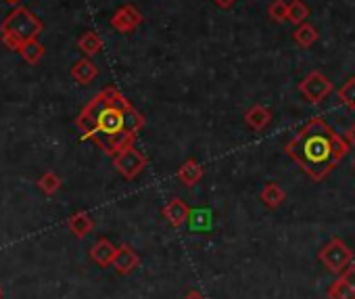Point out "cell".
I'll list each match as a JSON object with an SVG mask.
<instances>
[{
  "label": "cell",
  "mask_w": 355,
  "mask_h": 299,
  "mask_svg": "<svg viewBox=\"0 0 355 299\" xmlns=\"http://www.w3.org/2000/svg\"><path fill=\"white\" fill-rule=\"evenodd\" d=\"M351 144L322 117H312L284 146L287 155L316 182L324 180L349 153Z\"/></svg>",
  "instance_id": "obj_1"
},
{
  "label": "cell",
  "mask_w": 355,
  "mask_h": 299,
  "mask_svg": "<svg viewBox=\"0 0 355 299\" xmlns=\"http://www.w3.org/2000/svg\"><path fill=\"white\" fill-rule=\"evenodd\" d=\"M42 30H44L42 21L26 7H17L3 23H0V34H11L23 44L30 40H38Z\"/></svg>",
  "instance_id": "obj_2"
},
{
  "label": "cell",
  "mask_w": 355,
  "mask_h": 299,
  "mask_svg": "<svg viewBox=\"0 0 355 299\" xmlns=\"http://www.w3.org/2000/svg\"><path fill=\"white\" fill-rule=\"evenodd\" d=\"M318 260L324 264L326 270L334 274H343L353 264V251L345 245V241L334 237L318 251Z\"/></svg>",
  "instance_id": "obj_3"
},
{
  "label": "cell",
  "mask_w": 355,
  "mask_h": 299,
  "mask_svg": "<svg viewBox=\"0 0 355 299\" xmlns=\"http://www.w3.org/2000/svg\"><path fill=\"white\" fill-rule=\"evenodd\" d=\"M334 90L332 82L324 76L322 71H310L307 76L299 82V93L303 95V99L312 105L322 103L330 93Z\"/></svg>",
  "instance_id": "obj_4"
},
{
  "label": "cell",
  "mask_w": 355,
  "mask_h": 299,
  "mask_svg": "<svg viewBox=\"0 0 355 299\" xmlns=\"http://www.w3.org/2000/svg\"><path fill=\"white\" fill-rule=\"evenodd\" d=\"M113 166L125 180H134L136 176L142 174V170L147 168V157H145V153L138 151V148L132 144L113 157Z\"/></svg>",
  "instance_id": "obj_5"
},
{
  "label": "cell",
  "mask_w": 355,
  "mask_h": 299,
  "mask_svg": "<svg viewBox=\"0 0 355 299\" xmlns=\"http://www.w3.org/2000/svg\"><path fill=\"white\" fill-rule=\"evenodd\" d=\"M142 23V13L134 5H123L119 7L113 17H111V28L117 30L119 34H130Z\"/></svg>",
  "instance_id": "obj_6"
},
{
  "label": "cell",
  "mask_w": 355,
  "mask_h": 299,
  "mask_svg": "<svg viewBox=\"0 0 355 299\" xmlns=\"http://www.w3.org/2000/svg\"><path fill=\"white\" fill-rule=\"evenodd\" d=\"M188 215H190V207H188L180 197H174V199L168 201L165 207H163V218L168 220V224H170V226H174V229L184 226L186 220H188Z\"/></svg>",
  "instance_id": "obj_7"
},
{
  "label": "cell",
  "mask_w": 355,
  "mask_h": 299,
  "mask_svg": "<svg viewBox=\"0 0 355 299\" xmlns=\"http://www.w3.org/2000/svg\"><path fill=\"white\" fill-rule=\"evenodd\" d=\"M138 264H140L138 253H136L130 245H121V247H117V253H115V258H113V264H111V266L115 268V272H117V274L125 276V274L134 272V270L138 268Z\"/></svg>",
  "instance_id": "obj_8"
},
{
  "label": "cell",
  "mask_w": 355,
  "mask_h": 299,
  "mask_svg": "<svg viewBox=\"0 0 355 299\" xmlns=\"http://www.w3.org/2000/svg\"><path fill=\"white\" fill-rule=\"evenodd\" d=\"M97 76H99V67L94 65V61L90 57H84V59H80V61H76L74 65H71V78H74L82 86L94 82Z\"/></svg>",
  "instance_id": "obj_9"
},
{
  "label": "cell",
  "mask_w": 355,
  "mask_h": 299,
  "mask_svg": "<svg viewBox=\"0 0 355 299\" xmlns=\"http://www.w3.org/2000/svg\"><path fill=\"white\" fill-rule=\"evenodd\" d=\"M115 253H117V247H115L109 239H99V241L90 247V260H92L94 264H99L101 268L111 266Z\"/></svg>",
  "instance_id": "obj_10"
},
{
  "label": "cell",
  "mask_w": 355,
  "mask_h": 299,
  "mask_svg": "<svg viewBox=\"0 0 355 299\" xmlns=\"http://www.w3.org/2000/svg\"><path fill=\"white\" fill-rule=\"evenodd\" d=\"M67 226H69V231L74 233L78 239H84L86 235H90L94 231V220H92L90 213L78 211V213H74V215L67 220Z\"/></svg>",
  "instance_id": "obj_11"
},
{
  "label": "cell",
  "mask_w": 355,
  "mask_h": 299,
  "mask_svg": "<svg viewBox=\"0 0 355 299\" xmlns=\"http://www.w3.org/2000/svg\"><path fill=\"white\" fill-rule=\"evenodd\" d=\"M203 176H205V170H203V166L196 160H186L180 166V170H178V180L182 184H186V186L199 184L203 180Z\"/></svg>",
  "instance_id": "obj_12"
},
{
  "label": "cell",
  "mask_w": 355,
  "mask_h": 299,
  "mask_svg": "<svg viewBox=\"0 0 355 299\" xmlns=\"http://www.w3.org/2000/svg\"><path fill=\"white\" fill-rule=\"evenodd\" d=\"M272 122V111L263 105H253L251 109H247L245 113V124L251 128V130H263L267 124Z\"/></svg>",
  "instance_id": "obj_13"
},
{
  "label": "cell",
  "mask_w": 355,
  "mask_h": 299,
  "mask_svg": "<svg viewBox=\"0 0 355 299\" xmlns=\"http://www.w3.org/2000/svg\"><path fill=\"white\" fill-rule=\"evenodd\" d=\"M261 201H263V205L265 207H270V209H276V207H280L282 203H284V199H287V195H284V191L276 184V182H265L263 184V189H261Z\"/></svg>",
  "instance_id": "obj_14"
},
{
  "label": "cell",
  "mask_w": 355,
  "mask_h": 299,
  "mask_svg": "<svg viewBox=\"0 0 355 299\" xmlns=\"http://www.w3.org/2000/svg\"><path fill=\"white\" fill-rule=\"evenodd\" d=\"M318 38H320V34H318V30L312 26V23H301V26H297V30L293 32V40L301 46V48H310V46H314L316 42H318Z\"/></svg>",
  "instance_id": "obj_15"
},
{
  "label": "cell",
  "mask_w": 355,
  "mask_h": 299,
  "mask_svg": "<svg viewBox=\"0 0 355 299\" xmlns=\"http://www.w3.org/2000/svg\"><path fill=\"white\" fill-rule=\"evenodd\" d=\"M78 48L86 55V57H94L103 50V38L97 32H84L78 40Z\"/></svg>",
  "instance_id": "obj_16"
},
{
  "label": "cell",
  "mask_w": 355,
  "mask_h": 299,
  "mask_svg": "<svg viewBox=\"0 0 355 299\" xmlns=\"http://www.w3.org/2000/svg\"><path fill=\"white\" fill-rule=\"evenodd\" d=\"M326 295H328V299H355V289L338 274L336 280L328 287Z\"/></svg>",
  "instance_id": "obj_17"
},
{
  "label": "cell",
  "mask_w": 355,
  "mask_h": 299,
  "mask_svg": "<svg viewBox=\"0 0 355 299\" xmlns=\"http://www.w3.org/2000/svg\"><path fill=\"white\" fill-rule=\"evenodd\" d=\"M19 55H21V59H23L26 63L36 65V63H40V59L44 57V46H42L38 40H30V42H26V44L19 48Z\"/></svg>",
  "instance_id": "obj_18"
},
{
  "label": "cell",
  "mask_w": 355,
  "mask_h": 299,
  "mask_svg": "<svg viewBox=\"0 0 355 299\" xmlns=\"http://www.w3.org/2000/svg\"><path fill=\"white\" fill-rule=\"evenodd\" d=\"M123 124H125V130L132 134H138L142 128H145V117H142L140 111H136L132 107V103L123 109Z\"/></svg>",
  "instance_id": "obj_19"
},
{
  "label": "cell",
  "mask_w": 355,
  "mask_h": 299,
  "mask_svg": "<svg viewBox=\"0 0 355 299\" xmlns=\"http://www.w3.org/2000/svg\"><path fill=\"white\" fill-rule=\"evenodd\" d=\"M310 17V7L303 3V0H291L289 3V21L295 26L305 23Z\"/></svg>",
  "instance_id": "obj_20"
},
{
  "label": "cell",
  "mask_w": 355,
  "mask_h": 299,
  "mask_svg": "<svg viewBox=\"0 0 355 299\" xmlns=\"http://www.w3.org/2000/svg\"><path fill=\"white\" fill-rule=\"evenodd\" d=\"M267 15L276 23L289 21V3L287 0H274V3L267 7Z\"/></svg>",
  "instance_id": "obj_21"
},
{
  "label": "cell",
  "mask_w": 355,
  "mask_h": 299,
  "mask_svg": "<svg viewBox=\"0 0 355 299\" xmlns=\"http://www.w3.org/2000/svg\"><path fill=\"white\" fill-rule=\"evenodd\" d=\"M338 101L347 107V109H355V78H349L336 93Z\"/></svg>",
  "instance_id": "obj_22"
},
{
  "label": "cell",
  "mask_w": 355,
  "mask_h": 299,
  "mask_svg": "<svg viewBox=\"0 0 355 299\" xmlns=\"http://www.w3.org/2000/svg\"><path fill=\"white\" fill-rule=\"evenodd\" d=\"M38 186H40V191L46 193V195H54V193L61 189V178H59L54 172H46L44 176H40Z\"/></svg>",
  "instance_id": "obj_23"
},
{
  "label": "cell",
  "mask_w": 355,
  "mask_h": 299,
  "mask_svg": "<svg viewBox=\"0 0 355 299\" xmlns=\"http://www.w3.org/2000/svg\"><path fill=\"white\" fill-rule=\"evenodd\" d=\"M341 276H343V278H345V280H347V282H349L353 289H355V266H353V264H351V266H349V268H347V270H345Z\"/></svg>",
  "instance_id": "obj_24"
},
{
  "label": "cell",
  "mask_w": 355,
  "mask_h": 299,
  "mask_svg": "<svg viewBox=\"0 0 355 299\" xmlns=\"http://www.w3.org/2000/svg\"><path fill=\"white\" fill-rule=\"evenodd\" d=\"M345 138H347V142L355 148V124L347 130V134H345Z\"/></svg>",
  "instance_id": "obj_25"
},
{
  "label": "cell",
  "mask_w": 355,
  "mask_h": 299,
  "mask_svg": "<svg viewBox=\"0 0 355 299\" xmlns=\"http://www.w3.org/2000/svg\"><path fill=\"white\" fill-rule=\"evenodd\" d=\"M213 3H216L220 9H230V7L236 3V0H213Z\"/></svg>",
  "instance_id": "obj_26"
},
{
  "label": "cell",
  "mask_w": 355,
  "mask_h": 299,
  "mask_svg": "<svg viewBox=\"0 0 355 299\" xmlns=\"http://www.w3.org/2000/svg\"><path fill=\"white\" fill-rule=\"evenodd\" d=\"M184 299H205V297H203V293H199V291H190Z\"/></svg>",
  "instance_id": "obj_27"
},
{
  "label": "cell",
  "mask_w": 355,
  "mask_h": 299,
  "mask_svg": "<svg viewBox=\"0 0 355 299\" xmlns=\"http://www.w3.org/2000/svg\"><path fill=\"white\" fill-rule=\"evenodd\" d=\"M9 3H13V5H15V3H19V0H9Z\"/></svg>",
  "instance_id": "obj_28"
},
{
  "label": "cell",
  "mask_w": 355,
  "mask_h": 299,
  "mask_svg": "<svg viewBox=\"0 0 355 299\" xmlns=\"http://www.w3.org/2000/svg\"><path fill=\"white\" fill-rule=\"evenodd\" d=\"M0 297H3V291H0Z\"/></svg>",
  "instance_id": "obj_29"
},
{
  "label": "cell",
  "mask_w": 355,
  "mask_h": 299,
  "mask_svg": "<svg viewBox=\"0 0 355 299\" xmlns=\"http://www.w3.org/2000/svg\"><path fill=\"white\" fill-rule=\"evenodd\" d=\"M353 168H355V164H353Z\"/></svg>",
  "instance_id": "obj_30"
}]
</instances>
